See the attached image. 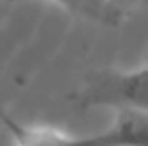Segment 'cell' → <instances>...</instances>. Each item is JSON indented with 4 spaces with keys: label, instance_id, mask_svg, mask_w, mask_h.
<instances>
[{
    "label": "cell",
    "instance_id": "1",
    "mask_svg": "<svg viewBox=\"0 0 148 146\" xmlns=\"http://www.w3.org/2000/svg\"><path fill=\"white\" fill-rule=\"evenodd\" d=\"M75 110H148V64L137 69H99L84 77L79 88L69 95Z\"/></svg>",
    "mask_w": 148,
    "mask_h": 146
},
{
    "label": "cell",
    "instance_id": "2",
    "mask_svg": "<svg viewBox=\"0 0 148 146\" xmlns=\"http://www.w3.org/2000/svg\"><path fill=\"white\" fill-rule=\"evenodd\" d=\"M86 144H148V110H116V118L105 131L84 135Z\"/></svg>",
    "mask_w": 148,
    "mask_h": 146
},
{
    "label": "cell",
    "instance_id": "3",
    "mask_svg": "<svg viewBox=\"0 0 148 146\" xmlns=\"http://www.w3.org/2000/svg\"><path fill=\"white\" fill-rule=\"evenodd\" d=\"M4 127L11 131L13 140L17 144L24 146H45V144H75L79 142V138L62 133L60 129L54 127H37V125H22L13 118L2 116Z\"/></svg>",
    "mask_w": 148,
    "mask_h": 146
},
{
    "label": "cell",
    "instance_id": "4",
    "mask_svg": "<svg viewBox=\"0 0 148 146\" xmlns=\"http://www.w3.org/2000/svg\"><path fill=\"white\" fill-rule=\"evenodd\" d=\"M54 2L62 4L64 9H69V11H73V13H79V15H84V17L92 19V11H90L86 0H54Z\"/></svg>",
    "mask_w": 148,
    "mask_h": 146
},
{
    "label": "cell",
    "instance_id": "5",
    "mask_svg": "<svg viewBox=\"0 0 148 146\" xmlns=\"http://www.w3.org/2000/svg\"><path fill=\"white\" fill-rule=\"evenodd\" d=\"M110 4H112L118 13H125V11H129V9L148 7V0H110Z\"/></svg>",
    "mask_w": 148,
    "mask_h": 146
}]
</instances>
